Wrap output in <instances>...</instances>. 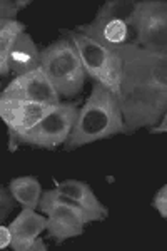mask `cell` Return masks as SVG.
Masks as SVG:
<instances>
[{
    "label": "cell",
    "mask_w": 167,
    "mask_h": 251,
    "mask_svg": "<svg viewBox=\"0 0 167 251\" xmlns=\"http://www.w3.org/2000/svg\"><path fill=\"white\" fill-rule=\"evenodd\" d=\"M116 134H124V119L117 97L100 84H94L91 96L77 112L65 151L107 139Z\"/></svg>",
    "instance_id": "6da1fadb"
},
{
    "label": "cell",
    "mask_w": 167,
    "mask_h": 251,
    "mask_svg": "<svg viewBox=\"0 0 167 251\" xmlns=\"http://www.w3.org/2000/svg\"><path fill=\"white\" fill-rule=\"evenodd\" d=\"M116 97L124 119V134L152 127L167 114V91L164 89L122 77Z\"/></svg>",
    "instance_id": "7a4b0ae2"
},
{
    "label": "cell",
    "mask_w": 167,
    "mask_h": 251,
    "mask_svg": "<svg viewBox=\"0 0 167 251\" xmlns=\"http://www.w3.org/2000/svg\"><path fill=\"white\" fill-rule=\"evenodd\" d=\"M40 67L60 97H75L85 84V71L77 49L69 37L57 39L40 50Z\"/></svg>",
    "instance_id": "3957f363"
},
{
    "label": "cell",
    "mask_w": 167,
    "mask_h": 251,
    "mask_svg": "<svg viewBox=\"0 0 167 251\" xmlns=\"http://www.w3.org/2000/svg\"><path fill=\"white\" fill-rule=\"evenodd\" d=\"M67 37L77 49L85 75L94 80V84H100L114 96H117L122 79V60L119 52L114 49L104 47L102 44L80 32L67 30Z\"/></svg>",
    "instance_id": "277c9868"
},
{
    "label": "cell",
    "mask_w": 167,
    "mask_h": 251,
    "mask_svg": "<svg viewBox=\"0 0 167 251\" xmlns=\"http://www.w3.org/2000/svg\"><path fill=\"white\" fill-rule=\"evenodd\" d=\"M39 208L44 214H47L46 229L48 236L54 238L57 243L80 236L84 233V226L87 225L84 211L74 200L62 194L59 189L42 191Z\"/></svg>",
    "instance_id": "5b68a950"
},
{
    "label": "cell",
    "mask_w": 167,
    "mask_h": 251,
    "mask_svg": "<svg viewBox=\"0 0 167 251\" xmlns=\"http://www.w3.org/2000/svg\"><path fill=\"white\" fill-rule=\"evenodd\" d=\"M77 112H79L77 102L55 104L34 126V129L20 141V144L34 146V148L47 149V151H52V149L65 144L72 132V127H74Z\"/></svg>",
    "instance_id": "8992f818"
},
{
    "label": "cell",
    "mask_w": 167,
    "mask_h": 251,
    "mask_svg": "<svg viewBox=\"0 0 167 251\" xmlns=\"http://www.w3.org/2000/svg\"><path fill=\"white\" fill-rule=\"evenodd\" d=\"M136 46L159 55H167V2L141 0V7L132 20Z\"/></svg>",
    "instance_id": "52a82bcc"
},
{
    "label": "cell",
    "mask_w": 167,
    "mask_h": 251,
    "mask_svg": "<svg viewBox=\"0 0 167 251\" xmlns=\"http://www.w3.org/2000/svg\"><path fill=\"white\" fill-rule=\"evenodd\" d=\"M122 77L167 91V55L149 52L136 44H125L119 50Z\"/></svg>",
    "instance_id": "ba28073f"
},
{
    "label": "cell",
    "mask_w": 167,
    "mask_h": 251,
    "mask_svg": "<svg viewBox=\"0 0 167 251\" xmlns=\"http://www.w3.org/2000/svg\"><path fill=\"white\" fill-rule=\"evenodd\" d=\"M52 106L14 99L0 94V121L5 124L9 132L10 149L20 146V141L34 129V126L47 114Z\"/></svg>",
    "instance_id": "9c48e42d"
},
{
    "label": "cell",
    "mask_w": 167,
    "mask_h": 251,
    "mask_svg": "<svg viewBox=\"0 0 167 251\" xmlns=\"http://www.w3.org/2000/svg\"><path fill=\"white\" fill-rule=\"evenodd\" d=\"M2 96L14 97V99L28 100V102H37L44 106H55L60 102V96L57 89L52 86L42 67L22 75H15L14 79L0 91Z\"/></svg>",
    "instance_id": "30bf717a"
},
{
    "label": "cell",
    "mask_w": 167,
    "mask_h": 251,
    "mask_svg": "<svg viewBox=\"0 0 167 251\" xmlns=\"http://www.w3.org/2000/svg\"><path fill=\"white\" fill-rule=\"evenodd\" d=\"M75 30L94 39L95 42L102 44L104 47L114 49V50H119L125 44L134 42L132 27L122 20H105L94 17L92 22L79 25Z\"/></svg>",
    "instance_id": "8fae6325"
},
{
    "label": "cell",
    "mask_w": 167,
    "mask_h": 251,
    "mask_svg": "<svg viewBox=\"0 0 167 251\" xmlns=\"http://www.w3.org/2000/svg\"><path fill=\"white\" fill-rule=\"evenodd\" d=\"M55 189H59L60 193L69 196L71 200H74L80 206V209H82L85 218H87V223L102 221L104 218L109 216L107 208L100 203L97 194L84 181H77V179L60 181V183H55Z\"/></svg>",
    "instance_id": "7c38bea8"
},
{
    "label": "cell",
    "mask_w": 167,
    "mask_h": 251,
    "mask_svg": "<svg viewBox=\"0 0 167 251\" xmlns=\"http://www.w3.org/2000/svg\"><path fill=\"white\" fill-rule=\"evenodd\" d=\"M47 218L39 214L35 209L22 208L14 221L9 225L12 233V245L10 248L14 251H27L28 245L40 236V233L46 231Z\"/></svg>",
    "instance_id": "4fadbf2b"
},
{
    "label": "cell",
    "mask_w": 167,
    "mask_h": 251,
    "mask_svg": "<svg viewBox=\"0 0 167 251\" xmlns=\"http://www.w3.org/2000/svg\"><path fill=\"white\" fill-rule=\"evenodd\" d=\"M40 67V49L34 42L28 32H22L15 40L9 55V71L10 74L22 75Z\"/></svg>",
    "instance_id": "5bb4252c"
},
{
    "label": "cell",
    "mask_w": 167,
    "mask_h": 251,
    "mask_svg": "<svg viewBox=\"0 0 167 251\" xmlns=\"http://www.w3.org/2000/svg\"><path fill=\"white\" fill-rule=\"evenodd\" d=\"M9 193L12 194L15 203H19L22 208L37 209L40 196H42V186L34 176H19L10 181Z\"/></svg>",
    "instance_id": "9a60e30c"
},
{
    "label": "cell",
    "mask_w": 167,
    "mask_h": 251,
    "mask_svg": "<svg viewBox=\"0 0 167 251\" xmlns=\"http://www.w3.org/2000/svg\"><path fill=\"white\" fill-rule=\"evenodd\" d=\"M141 7V0H107L95 14V19L122 20L132 27V20Z\"/></svg>",
    "instance_id": "2e32d148"
},
{
    "label": "cell",
    "mask_w": 167,
    "mask_h": 251,
    "mask_svg": "<svg viewBox=\"0 0 167 251\" xmlns=\"http://www.w3.org/2000/svg\"><path fill=\"white\" fill-rule=\"evenodd\" d=\"M27 27L20 20H12V22L5 24L0 29V75H9V55L10 50L14 47L15 40L22 32H25Z\"/></svg>",
    "instance_id": "e0dca14e"
},
{
    "label": "cell",
    "mask_w": 167,
    "mask_h": 251,
    "mask_svg": "<svg viewBox=\"0 0 167 251\" xmlns=\"http://www.w3.org/2000/svg\"><path fill=\"white\" fill-rule=\"evenodd\" d=\"M17 14L19 9L15 7V0H0V29L17 19Z\"/></svg>",
    "instance_id": "ac0fdd59"
},
{
    "label": "cell",
    "mask_w": 167,
    "mask_h": 251,
    "mask_svg": "<svg viewBox=\"0 0 167 251\" xmlns=\"http://www.w3.org/2000/svg\"><path fill=\"white\" fill-rule=\"evenodd\" d=\"M152 206H154V209H156V211L166 220L167 218V186L166 184L156 193V196H154V200H152Z\"/></svg>",
    "instance_id": "d6986e66"
},
{
    "label": "cell",
    "mask_w": 167,
    "mask_h": 251,
    "mask_svg": "<svg viewBox=\"0 0 167 251\" xmlns=\"http://www.w3.org/2000/svg\"><path fill=\"white\" fill-rule=\"evenodd\" d=\"M14 198H12V194L9 193V189L3 188V191L0 193V223L5 220L7 216L12 213V209H14Z\"/></svg>",
    "instance_id": "ffe728a7"
},
{
    "label": "cell",
    "mask_w": 167,
    "mask_h": 251,
    "mask_svg": "<svg viewBox=\"0 0 167 251\" xmlns=\"http://www.w3.org/2000/svg\"><path fill=\"white\" fill-rule=\"evenodd\" d=\"M10 245H12V233L9 226H3L0 223V250L10 248Z\"/></svg>",
    "instance_id": "44dd1931"
},
{
    "label": "cell",
    "mask_w": 167,
    "mask_h": 251,
    "mask_svg": "<svg viewBox=\"0 0 167 251\" xmlns=\"http://www.w3.org/2000/svg\"><path fill=\"white\" fill-rule=\"evenodd\" d=\"M147 131H149V134H164V132L167 131V114L162 116V119L159 121L156 126L149 127Z\"/></svg>",
    "instance_id": "7402d4cb"
},
{
    "label": "cell",
    "mask_w": 167,
    "mask_h": 251,
    "mask_svg": "<svg viewBox=\"0 0 167 251\" xmlns=\"http://www.w3.org/2000/svg\"><path fill=\"white\" fill-rule=\"evenodd\" d=\"M27 251H47V245L44 243V240L42 238H35L34 241L28 245V248H27Z\"/></svg>",
    "instance_id": "603a6c76"
},
{
    "label": "cell",
    "mask_w": 167,
    "mask_h": 251,
    "mask_svg": "<svg viewBox=\"0 0 167 251\" xmlns=\"http://www.w3.org/2000/svg\"><path fill=\"white\" fill-rule=\"evenodd\" d=\"M32 0H15V7L20 10V9H25L27 5H30Z\"/></svg>",
    "instance_id": "cb8c5ba5"
},
{
    "label": "cell",
    "mask_w": 167,
    "mask_h": 251,
    "mask_svg": "<svg viewBox=\"0 0 167 251\" xmlns=\"http://www.w3.org/2000/svg\"><path fill=\"white\" fill-rule=\"evenodd\" d=\"M3 191V188H2V186H0V193H2Z\"/></svg>",
    "instance_id": "d4e9b609"
}]
</instances>
